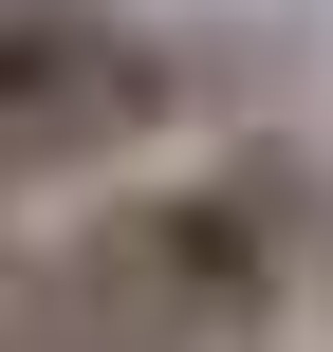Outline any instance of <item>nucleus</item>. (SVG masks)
<instances>
[{
    "label": "nucleus",
    "instance_id": "1",
    "mask_svg": "<svg viewBox=\"0 0 333 352\" xmlns=\"http://www.w3.org/2000/svg\"><path fill=\"white\" fill-rule=\"evenodd\" d=\"M297 260H315V204L278 148L260 167H148L74 223V316H93V352H241V334H278Z\"/></svg>",
    "mask_w": 333,
    "mask_h": 352
},
{
    "label": "nucleus",
    "instance_id": "2",
    "mask_svg": "<svg viewBox=\"0 0 333 352\" xmlns=\"http://www.w3.org/2000/svg\"><path fill=\"white\" fill-rule=\"evenodd\" d=\"M167 111V56L111 19V0H0V167H56V148H111Z\"/></svg>",
    "mask_w": 333,
    "mask_h": 352
}]
</instances>
